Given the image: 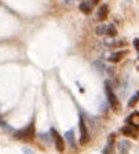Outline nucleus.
Listing matches in <instances>:
<instances>
[{
	"instance_id": "1",
	"label": "nucleus",
	"mask_w": 139,
	"mask_h": 154,
	"mask_svg": "<svg viewBox=\"0 0 139 154\" xmlns=\"http://www.w3.org/2000/svg\"><path fill=\"white\" fill-rule=\"evenodd\" d=\"M15 139H20V140L23 142H30L33 138L36 136V129H35V121H30L29 124L21 128L20 131H17L15 134L13 135Z\"/></svg>"
},
{
	"instance_id": "2",
	"label": "nucleus",
	"mask_w": 139,
	"mask_h": 154,
	"mask_svg": "<svg viewBox=\"0 0 139 154\" xmlns=\"http://www.w3.org/2000/svg\"><path fill=\"white\" fill-rule=\"evenodd\" d=\"M105 92H106V96H107V100H109V103H110V106L113 107L116 112H120V109H121V106H120V102H119V99H117V96L114 95V92L112 91V87H110V84L107 83H105Z\"/></svg>"
},
{
	"instance_id": "3",
	"label": "nucleus",
	"mask_w": 139,
	"mask_h": 154,
	"mask_svg": "<svg viewBox=\"0 0 139 154\" xmlns=\"http://www.w3.org/2000/svg\"><path fill=\"white\" fill-rule=\"evenodd\" d=\"M79 127H80V144H87L90 142L91 136L88 134L87 125H85V120L83 119V116H80V122H79Z\"/></svg>"
},
{
	"instance_id": "4",
	"label": "nucleus",
	"mask_w": 139,
	"mask_h": 154,
	"mask_svg": "<svg viewBox=\"0 0 139 154\" xmlns=\"http://www.w3.org/2000/svg\"><path fill=\"white\" fill-rule=\"evenodd\" d=\"M51 136H52V140H54V143H55V149L59 151V153H62V151L65 150V143H63V139L61 138V135L58 134V132L55 131L54 128L51 129Z\"/></svg>"
},
{
	"instance_id": "5",
	"label": "nucleus",
	"mask_w": 139,
	"mask_h": 154,
	"mask_svg": "<svg viewBox=\"0 0 139 154\" xmlns=\"http://www.w3.org/2000/svg\"><path fill=\"white\" fill-rule=\"evenodd\" d=\"M121 134H123L124 136H128V138H136V136H138V128L134 127V125L128 124L121 128Z\"/></svg>"
},
{
	"instance_id": "6",
	"label": "nucleus",
	"mask_w": 139,
	"mask_h": 154,
	"mask_svg": "<svg viewBox=\"0 0 139 154\" xmlns=\"http://www.w3.org/2000/svg\"><path fill=\"white\" fill-rule=\"evenodd\" d=\"M114 139H116L114 134L109 135V138H107V144H106V147H103L102 154H114V144H113Z\"/></svg>"
},
{
	"instance_id": "7",
	"label": "nucleus",
	"mask_w": 139,
	"mask_h": 154,
	"mask_svg": "<svg viewBox=\"0 0 139 154\" xmlns=\"http://www.w3.org/2000/svg\"><path fill=\"white\" fill-rule=\"evenodd\" d=\"M107 14H109V7H107V4H102V6L98 8V11H97V18H98V21L103 22L105 19L107 18Z\"/></svg>"
},
{
	"instance_id": "8",
	"label": "nucleus",
	"mask_w": 139,
	"mask_h": 154,
	"mask_svg": "<svg viewBox=\"0 0 139 154\" xmlns=\"http://www.w3.org/2000/svg\"><path fill=\"white\" fill-rule=\"evenodd\" d=\"M129 149H131V143H129L128 140L119 142V153L120 154H128Z\"/></svg>"
},
{
	"instance_id": "9",
	"label": "nucleus",
	"mask_w": 139,
	"mask_h": 154,
	"mask_svg": "<svg viewBox=\"0 0 139 154\" xmlns=\"http://www.w3.org/2000/svg\"><path fill=\"white\" fill-rule=\"evenodd\" d=\"M127 122H128L129 125H134V127H136V128H138V127H139V113L138 112H134L132 114H129L128 119H127Z\"/></svg>"
},
{
	"instance_id": "10",
	"label": "nucleus",
	"mask_w": 139,
	"mask_h": 154,
	"mask_svg": "<svg viewBox=\"0 0 139 154\" xmlns=\"http://www.w3.org/2000/svg\"><path fill=\"white\" fill-rule=\"evenodd\" d=\"M127 54V51H119V52H114L113 55H110L109 57V62H112V63H117V62H120L121 59L124 58V55Z\"/></svg>"
},
{
	"instance_id": "11",
	"label": "nucleus",
	"mask_w": 139,
	"mask_h": 154,
	"mask_svg": "<svg viewBox=\"0 0 139 154\" xmlns=\"http://www.w3.org/2000/svg\"><path fill=\"white\" fill-rule=\"evenodd\" d=\"M92 4H91V2H83V3L79 6V8H80V11L83 14H91V11H92Z\"/></svg>"
},
{
	"instance_id": "12",
	"label": "nucleus",
	"mask_w": 139,
	"mask_h": 154,
	"mask_svg": "<svg viewBox=\"0 0 139 154\" xmlns=\"http://www.w3.org/2000/svg\"><path fill=\"white\" fill-rule=\"evenodd\" d=\"M65 138H66V140H68V143L70 144L72 149H76V146H75V134H73V131L66 132V134H65Z\"/></svg>"
},
{
	"instance_id": "13",
	"label": "nucleus",
	"mask_w": 139,
	"mask_h": 154,
	"mask_svg": "<svg viewBox=\"0 0 139 154\" xmlns=\"http://www.w3.org/2000/svg\"><path fill=\"white\" fill-rule=\"evenodd\" d=\"M138 102H139V91H136V92L131 96V99L128 100V107H134Z\"/></svg>"
},
{
	"instance_id": "14",
	"label": "nucleus",
	"mask_w": 139,
	"mask_h": 154,
	"mask_svg": "<svg viewBox=\"0 0 139 154\" xmlns=\"http://www.w3.org/2000/svg\"><path fill=\"white\" fill-rule=\"evenodd\" d=\"M106 35L110 36V37H114L117 35V29L114 25H107L106 26Z\"/></svg>"
},
{
	"instance_id": "15",
	"label": "nucleus",
	"mask_w": 139,
	"mask_h": 154,
	"mask_svg": "<svg viewBox=\"0 0 139 154\" xmlns=\"http://www.w3.org/2000/svg\"><path fill=\"white\" fill-rule=\"evenodd\" d=\"M95 33L98 36H102V35H106V25H98L95 28Z\"/></svg>"
},
{
	"instance_id": "16",
	"label": "nucleus",
	"mask_w": 139,
	"mask_h": 154,
	"mask_svg": "<svg viewBox=\"0 0 139 154\" xmlns=\"http://www.w3.org/2000/svg\"><path fill=\"white\" fill-rule=\"evenodd\" d=\"M134 47L139 51V38H134Z\"/></svg>"
},
{
	"instance_id": "17",
	"label": "nucleus",
	"mask_w": 139,
	"mask_h": 154,
	"mask_svg": "<svg viewBox=\"0 0 139 154\" xmlns=\"http://www.w3.org/2000/svg\"><path fill=\"white\" fill-rule=\"evenodd\" d=\"M22 151H23L25 154H35L32 150H30V149H26V147H23V149H22Z\"/></svg>"
},
{
	"instance_id": "18",
	"label": "nucleus",
	"mask_w": 139,
	"mask_h": 154,
	"mask_svg": "<svg viewBox=\"0 0 139 154\" xmlns=\"http://www.w3.org/2000/svg\"><path fill=\"white\" fill-rule=\"evenodd\" d=\"M99 2H100V0H91V4H92V6H95V4H98Z\"/></svg>"
},
{
	"instance_id": "19",
	"label": "nucleus",
	"mask_w": 139,
	"mask_h": 154,
	"mask_svg": "<svg viewBox=\"0 0 139 154\" xmlns=\"http://www.w3.org/2000/svg\"><path fill=\"white\" fill-rule=\"evenodd\" d=\"M65 3H66V4H72V3H73V0H65Z\"/></svg>"
},
{
	"instance_id": "20",
	"label": "nucleus",
	"mask_w": 139,
	"mask_h": 154,
	"mask_svg": "<svg viewBox=\"0 0 139 154\" xmlns=\"http://www.w3.org/2000/svg\"><path fill=\"white\" fill-rule=\"evenodd\" d=\"M136 67H138V69H139V55H138V66H136Z\"/></svg>"
}]
</instances>
